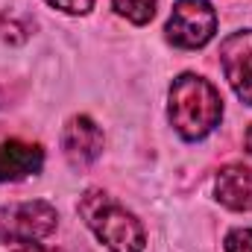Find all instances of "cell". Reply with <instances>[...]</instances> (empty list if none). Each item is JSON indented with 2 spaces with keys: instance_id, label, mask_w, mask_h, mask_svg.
I'll return each instance as SVG.
<instances>
[{
  "instance_id": "obj_1",
  "label": "cell",
  "mask_w": 252,
  "mask_h": 252,
  "mask_svg": "<svg viewBox=\"0 0 252 252\" xmlns=\"http://www.w3.org/2000/svg\"><path fill=\"white\" fill-rule=\"evenodd\" d=\"M167 118L185 141H199L220 124L223 100L208 79H202L196 73H182L170 85Z\"/></svg>"
},
{
  "instance_id": "obj_2",
  "label": "cell",
  "mask_w": 252,
  "mask_h": 252,
  "mask_svg": "<svg viewBox=\"0 0 252 252\" xmlns=\"http://www.w3.org/2000/svg\"><path fill=\"white\" fill-rule=\"evenodd\" d=\"M79 214L85 226L106 244L109 252H144V229L132 211H126L118 199H112L106 190L91 188L79 199Z\"/></svg>"
},
{
  "instance_id": "obj_3",
  "label": "cell",
  "mask_w": 252,
  "mask_h": 252,
  "mask_svg": "<svg viewBox=\"0 0 252 252\" xmlns=\"http://www.w3.org/2000/svg\"><path fill=\"white\" fill-rule=\"evenodd\" d=\"M167 41L182 50L205 47L217 32V12L208 0H176L167 18Z\"/></svg>"
},
{
  "instance_id": "obj_4",
  "label": "cell",
  "mask_w": 252,
  "mask_h": 252,
  "mask_svg": "<svg viewBox=\"0 0 252 252\" xmlns=\"http://www.w3.org/2000/svg\"><path fill=\"white\" fill-rule=\"evenodd\" d=\"M220 64L232 91L252 106V30L232 32L220 44Z\"/></svg>"
},
{
  "instance_id": "obj_5",
  "label": "cell",
  "mask_w": 252,
  "mask_h": 252,
  "mask_svg": "<svg viewBox=\"0 0 252 252\" xmlns=\"http://www.w3.org/2000/svg\"><path fill=\"white\" fill-rule=\"evenodd\" d=\"M0 223L6 226V232L38 241V238H47L56 232L59 214L44 199H27V202H15V205L0 208Z\"/></svg>"
},
{
  "instance_id": "obj_6",
  "label": "cell",
  "mask_w": 252,
  "mask_h": 252,
  "mask_svg": "<svg viewBox=\"0 0 252 252\" xmlns=\"http://www.w3.org/2000/svg\"><path fill=\"white\" fill-rule=\"evenodd\" d=\"M62 153L70 167L85 170L103 153V129L88 115H73L62 129Z\"/></svg>"
},
{
  "instance_id": "obj_7",
  "label": "cell",
  "mask_w": 252,
  "mask_h": 252,
  "mask_svg": "<svg viewBox=\"0 0 252 252\" xmlns=\"http://www.w3.org/2000/svg\"><path fill=\"white\" fill-rule=\"evenodd\" d=\"M44 164V150L38 144L12 138L0 144V182H21L35 176Z\"/></svg>"
},
{
  "instance_id": "obj_8",
  "label": "cell",
  "mask_w": 252,
  "mask_h": 252,
  "mask_svg": "<svg viewBox=\"0 0 252 252\" xmlns=\"http://www.w3.org/2000/svg\"><path fill=\"white\" fill-rule=\"evenodd\" d=\"M217 199L232 211H252V167L229 164L214 179Z\"/></svg>"
},
{
  "instance_id": "obj_9",
  "label": "cell",
  "mask_w": 252,
  "mask_h": 252,
  "mask_svg": "<svg viewBox=\"0 0 252 252\" xmlns=\"http://www.w3.org/2000/svg\"><path fill=\"white\" fill-rule=\"evenodd\" d=\"M112 3H115L118 15H124L126 21H132L138 27L153 21V15H156V0H112Z\"/></svg>"
},
{
  "instance_id": "obj_10",
  "label": "cell",
  "mask_w": 252,
  "mask_h": 252,
  "mask_svg": "<svg viewBox=\"0 0 252 252\" xmlns=\"http://www.w3.org/2000/svg\"><path fill=\"white\" fill-rule=\"evenodd\" d=\"M0 252H59V250H44L35 238H24L15 232H0Z\"/></svg>"
},
{
  "instance_id": "obj_11",
  "label": "cell",
  "mask_w": 252,
  "mask_h": 252,
  "mask_svg": "<svg viewBox=\"0 0 252 252\" xmlns=\"http://www.w3.org/2000/svg\"><path fill=\"white\" fill-rule=\"evenodd\" d=\"M0 38L12 41V44H21V41H27V27H18L15 15H3L0 18Z\"/></svg>"
},
{
  "instance_id": "obj_12",
  "label": "cell",
  "mask_w": 252,
  "mask_h": 252,
  "mask_svg": "<svg viewBox=\"0 0 252 252\" xmlns=\"http://www.w3.org/2000/svg\"><path fill=\"white\" fill-rule=\"evenodd\" d=\"M226 252H252V229H232L226 235Z\"/></svg>"
},
{
  "instance_id": "obj_13",
  "label": "cell",
  "mask_w": 252,
  "mask_h": 252,
  "mask_svg": "<svg viewBox=\"0 0 252 252\" xmlns=\"http://www.w3.org/2000/svg\"><path fill=\"white\" fill-rule=\"evenodd\" d=\"M53 9H62L67 15H85V12H91V6H94V0H47Z\"/></svg>"
},
{
  "instance_id": "obj_14",
  "label": "cell",
  "mask_w": 252,
  "mask_h": 252,
  "mask_svg": "<svg viewBox=\"0 0 252 252\" xmlns=\"http://www.w3.org/2000/svg\"><path fill=\"white\" fill-rule=\"evenodd\" d=\"M244 144H247V153L252 156V126L247 129V138H244Z\"/></svg>"
}]
</instances>
